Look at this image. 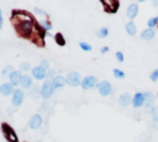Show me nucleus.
<instances>
[{
	"instance_id": "f704fd0d",
	"label": "nucleus",
	"mask_w": 158,
	"mask_h": 142,
	"mask_svg": "<svg viewBox=\"0 0 158 142\" xmlns=\"http://www.w3.org/2000/svg\"><path fill=\"white\" fill-rule=\"evenodd\" d=\"M35 12L37 15H42V16H46V12L42 10V9H38V7H35Z\"/></svg>"
},
{
	"instance_id": "dca6fc26",
	"label": "nucleus",
	"mask_w": 158,
	"mask_h": 142,
	"mask_svg": "<svg viewBox=\"0 0 158 142\" xmlns=\"http://www.w3.org/2000/svg\"><path fill=\"white\" fill-rule=\"evenodd\" d=\"M52 84H53L54 89H63V86L67 84L65 83V77H63V75H56L52 79Z\"/></svg>"
},
{
	"instance_id": "ddd939ff",
	"label": "nucleus",
	"mask_w": 158,
	"mask_h": 142,
	"mask_svg": "<svg viewBox=\"0 0 158 142\" xmlns=\"http://www.w3.org/2000/svg\"><path fill=\"white\" fill-rule=\"evenodd\" d=\"M132 105H133L135 109H138V107L144 105V95H143V93H136L132 96Z\"/></svg>"
},
{
	"instance_id": "9d476101",
	"label": "nucleus",
	"mask_w": 158,
	"mask_h": 142,
	"mask_svg": "<svg viewBox=\"0 0 158 142\" xmlns=\"http://www.w3.org/2000/svg\"><path fill=\"white\" fill-rule=\"evenodd\" d=\"M31 73H32V77L36 79V80H43L46 78V73L47 70L43 69L41 65H37V67H33L31 69Z\"/></svg>"
},
{
	"instance_id": "7c9ffc66",
	"label": "nucleus",
	"mask_w": 158,
	"mask_h": 142,
	"mask_svg": "<svg viewBox=\"0 0 158 142\" xmlns=\"http://www.w3.org/2000/svg\"><path fill=\"white\" fill-rule=\"evenodd\" d=\"M149 78H151V80H152V81H157V80H158V68H157V69H154V70L151 73Z\"/></svg>"
},
{
	"instance_id": "a211bd4d",
	"label": "nucleus",
	"mask_w": 158,
	"mask_h": 142,
	"mask_svg": "<svg viewBox=\"0 0 158 142\" xmlns=\"http://www.w3.org/2000/svg\"><path fill=\"white\" fill-rule=\"evenodd\" d=\"M154 36H156V32L152 28H146L141 32V38L144 41H152L154 38Z\"/></svg>"
},
{
	"instance_id": "4468645a",
	"label": "nucleus",
	"mask_w": 158,
	"mask_h": 142,
	"mask_svg": "<svg viewBox=\"0 0 158 142\" xmlns=\"http://www.w3.org/2000/svg\"><path fill=\"white\" fill-rule=\"evenodd\" d=\"M118 104L121 105V106H123V107H126V106H128L130 104H132V96H131V94L130 93H122L120 96H118Z\"/></svg>"
},
{
	"instance_id": "aec40b11",
	"label": "nucleus",
	"mask_w": 158,
	"mask_h": 142,
	"mask_svg": "<svg viewBox=\"0 0 158 142\" xmlns=\"http://www.w3.org/2000/svg\"><path fill=\"white\" fill-rule=\"evenodd\" d=\"M125 28H126V32L130 35V36H135L137 33V27L135 25L133 21H128L126 25H125Z\"/></svg>"
},
{
	"instance_id": "e433bc0d",
	"label": "nucleus",
	"mask_w": 158,
	"mask_h": 142,
	"mask_svg": "<svg viewBox=\"0 0 158 142\" xmlns=\"http://www.w3.org/2000/svg\"><path fill=\"white\" fill-rule=\"evenodd\" d=\"M2 27V15H1V10H0V30Z\"/></svg>"
},
{
	"instance_id": "a878e982",
	"label": "nucleus",
	"mask_w": 158,
	"mask_h": 142,
	"mask_svg": "<svg viewBox=\"0 0 158 142\" xmlns=\"http://www.w3.org/2000/svg\"><path fill=\"white\" fill-rule=\"evenodd\" d=\"M32 68H31V64L28 63V62H21L20 63V72L22 73V72H28V70H31Z\"/></svg>"
},
{
	"instance_id": "c85d7f7f",
	"label": "nucleus",
	"mask_w": 158,
	"mask_h": 142,
	"mask_svg": "<svg viewBox=\"0 0 158 142\" xmlns=\"http://www.w3.org/2000/svg\"><path fill=\"white\" fill-rule=\"evenodd\" d=\"M79 47H80L83 51H85V52H90V51L93 49V47H91L89 43L83 42V41H80V42H79Z\"/></svg>"
},
{
	"instance_id": "c9c22d12",
	"label": "nucleus",
	"mask_w": 158,
	"mask_h": 142,
	"mask_svg": "<svg viewBox=\"0 0 158 142\" xmlns=\"http://www.w3.org/2000/svg\"><path fill=\"white\" fill-rule=\"evenodd\" d=\"M109 47L107 46H104V47H101V49H100V52H101V54H105L106 52H109Z\"/></svg>"
},
{
	"instance_id": "cd10ccee",
	"label": "nucleus",
	"mask_w": 158,
	"mask_h": 142,
	"mask_svg": "<svg viewBox=\"0 0 158 142\" xmlns=\"http://www.w3.org/2000/svg\"><path fill=\"white\" fill-rule=\"evenodd\" d=\"M112 74H114V77L116 78V79H123L125 78V73L121 70V69H112Z\"/></svg>"
},
{
	"instance_id": "20e7f679",
	"label": "nucleus",
	"mask_w": 158,
	"mask_h": 142,
	"mask_svg": "<svg viewBox=\"0 0 158 142\" xmlns=\"http://www.w3.org/2000/svg\"><path fill=\"white\" fill-rule=\"evenodd\" d=\"M65 83L69 86H78L81 83V77L78 72H69L65 77Z\"/></svg>"
},
{
	"instance_id": "9b49d317",
	"label": "nucleus",
	"mask_w": 158,
	"mask_h": 142,
	"mask_svg": "<svg viewBox=\"0 0 158 142\" xmlns=\"http://www.w3.org/2000/svg\"><path fill=\"white\" fill-rule=\"evenodd\" d=\"M15 91L14 89V85L10 83V81H5L0 85V94L2 96H9V95H12Z\"/></svg>"
},
{
	"instance_id": "1a4fd4ad",
	"label": "nucleus",
	"mask_w": 158,
	"mask_h": 142,
	"mask_svg": "<svg viewBox=\"0 0 158 142\" xmlns=\"http://www.w3.org/2000/svg\"><path fill=\"white\" fill-rule=\"evenodd\" d=\"M101 4L104 6V10L106 12H110V14L117 12V10L120 7V2H117V1H102Z\"/></svg>"
},
{
	"instance_id": "2eb2a0df",
	"label": "nucleus",
	"mask_w": 158,
	"mask_h": 142,
	"mask_svg": "<svg viewBox=\"0 0 158 142\" xmlns=\"http://www.w3.org/2000/svg\"><path fill=\"white\" fill-rule=\"evenodd\" d=\"M21 78H22V73H21L20 70H14V72L9 75V80H10V83H11L14 86L20 85Z\"/></svg>"
},
{
	"instance_id": "393cba45",
	"label": "nucleus",
	"mask_w": 158,
	"mask_h": 142,
	"mask_svg": "<svg viewBox=\"0 0 158 142\" xmlns=\"http://www.w3.org/2000/svg\"><path fill=\"white\" fill-rule=\"evenodd\" d=\"M157 25H158V16H153V17H151V19L147 21L148 28H152V30H153Z\"/></svg>"
},
{
	"instance_id": "bb28decb",
	"label": "nucleus",
	"mask_w": 158,
	"mask_h": 142,
	"mask_svg": "<svg viewBox=\"0 0 158 142\" xmlns=\"http://www.w3.org/2000/svg\"><path fill=\"white\" fill-rule=\"evenodd\" d=\"M14 72V68H12V65H6L4 69H2V72H1V75H2V78H6V77H9L11 73Z\"/></svg>"
},
{
	"instance_id": "4be33fe9",
	"label": "nucleus",
	"mask_w": 158,
	"mask_h": 142,
	"mask_svg": "<svg viewBox=\"0 0 158 142\" xmlns=\"http://www.w3.org/2000/svg\"><path fill=\"white\" fill-rule=\"evenodd\" d=\"M95 35H96L99 38H105V37H107V35H109V28H107V27H101V28H99V30L95 32Z\"/></svg>"
},
{
	"instance_id": "0eeeda50",
	"label": "nucleus",
	"mask_w": 158,
	"mask_h": 142,
	"mask_svg": "<svg viewBox=\"0 0 158 142\" xmlns=\"http://www.w3.org/2000/svg\"><path fill=\"white\" fill-rule=\"evenodd\" d=\"M2 132H4V135H5V137L7 138L9 142H19L17 135L15 133V131L7 123H2Z\"/></svg>"
},
{
	"instance_id": "f257e3e1",
	"label": "nucleus",
	"mask_w": 158,
	"mask_h": 142,
	"mask_svg": "<svg viewBox=\"0 0 158 142\" xmlns=\"http://www.w3.org/2000/svg\"><path fill=\"white\" fill-rule=\"evenodd\" d=\"M33 19L28 20H20V23L17 25V31L23 37H30L33 31Z\"/></svg>"
},
{
	"instance_id": "58836bf2",
	"label": "nucleus",
	"mask_w": 158,
	"mask_h": 142,
	"mask_svg": "<svg viewBox=\"0 0 158 142\" xmlns=\"http://www.w3.org/2000/svg\"><path fill=\"white\" fill-rule=\"evenodd\" d=\"M37 142H42V141H41V140H40V141H37Z\"/></svg>"
},
{
	"instance_id": "f03ea898",
	"label": "nucleus",
	"mask_w": 158,
	"mask_h": 142,
	"mask_svg": "<svg viewBox=\"0 0 158 142\" xmlns=\"http://www.w3.org/2000/svg\"><path fill=\"white\" fill-rule=\"evenodd\" d=\"M96 89H98V91H99V94H100L101 96H109V95H111V94L114 93L112 85H111V83H109L107 80H101V81H99L98 85H96Z\"/></svg>"
},
{
	"instance_id": "f3484780",
	"label": "nucleus",
	"mask_w": 158,
	"mask_h": 142,
	"mask_svg": "<svg viewBox=\"0 0 158 142\" xmlns=\"http://www.w3.org/2000/svg\"><path fill=\"white\" fill-rule=\"evenodd\" d=\"M143 95H144V106H146V109L153 106V104L156 101V95L152 91H146V93H143Z\"/></svg>"
},
{
	"instance_id": "5701e85b",
	"label": "nucleus",
	"mask_w": 158,
	"mask_h": 142,
	"mask_svg": "<svg viewBox=\"0 0 158 142\" xmlns=\"http://www.w3.org/2000/svg\"><path fill=\"white\" fill-rule=\"evenodd\" d=\"M54 40H56V43H57L58 46H65L64 36H63L60 32H58V33H56V35H54Z\"/></svg>"
},
{
	"instance_id": "6ab92c4d",
	"label": "nucleus",
	"mask_w": 158,
	"mask_h": 142,
	"mask_svg": "<svg viewBox=\"0 0 158 142\" xmlns=\"http://www.w3.org/2000/svg\"><path fill=\"white\" fill-rule=\"evenodd\" d=\"M20 85H21L22 89H30V88H32V78L30 75H27V74L22 75L21 81H20Z\"/></svg>"
},
{
	"instance_id": "6e6552de",
	"label": "nucleus",
	"mask_w": 158,
	"mask_h": 142,
	"mask_svg": "<svg viewBox=\"0 0 158 142\" xmlns=\"http://www.w3.org/2000/svg\"><path fill=\"white\" fill-rule=\"evenodd\" d=\"M42 122H43V119L40 114H35L30 117V121H28V127L32 128V130H38L41 126H42Z\"/></svg>"
},
{
	"instance_id": "39448f33",
	"label": "nucleus",
	"mask_w": 158,
	"mask_h": 142,
	"mask_svg": "<svg viewBox=\"0 0 158 142\" xmlns=\"http://www.w3.org/2000/svg\"><path fill=\"white\" fill-rule=\"evenodd\" d=\"M25 100V93L22 89H15L14 94H12V98H11V104L12 106L15 107H19Z\"/></svg>"
},
{
	"instance_id": "7ed1b4c3",
	"label": "nucleus",
	"mask_w": 158,
	"mask_h": 142,
	"mask_svg": "<svg viewBox=\"0 0 158 142\" xmlns=\"http://www.w3.org/2000/svg\"><path fill=\"white\" fill-rule=\"evenodd\" d=\"M54 86L52 84V80H44V83L41 86V96L43 99H49L54 93Z\"/></svg>"
},
{
	"instance_id": "c756f323",
	"label": "nucleus",
	"mask_w": 158,
	"mask_h": 142,
	"mask_svg": "<svg viewBox=\"0 0 158 142\" xmlns=\"http://www.w3.org/2000/svg\"><path fill=\"white\" fill-rule=\"evenodd\" d=\"M54 77H56V70H54V69H48L47 73H46V78H47V80H52Z\"/></svg>"
},
{
	"instance_id": "2f4dec72",
	"label": "nucleus",
	"mask_w": 158,
	"mask_h": 142,
	"mask_svg": "<svg viewBox=\"0 0 158 142\" xmlns=\"http://www.w3.org/2000/svg\"><path fill=\"white\" fill-rule=\"evenodd\" d=\"M115 57H116V59L120 62V63H122L123 61H125V57H123V53L122 52H120V51H117L116 53H115Z\"/></svg>"
},
{
	"instance_id": "b1692460",
	"label": "nucleus",
	"mask_w": 158,
	"mask_h": 142,
	"mask_svg": "<svg viewBox=\"0 0 158 142\" xmlns=\"http://www.w3.org/2000/svg\"><path fill=\"white\" fill-rule=\"evenodd\" d=\"M40 26H41L46 32H48V31H51V30H52V23H51V21H49V20L41 21V22H40Z\"/></svg>"
},
{
	"instance_id": "473e14b6",
	"label": "nucleus",
	"mask_w": 158,
	"mask_h": 142,
	"mask_svg": "<svg viewBox=\"0 0 158 142\" xmlns=\"http://www.w3.org/2000/svg\"><path fill=\"white\" fill-rule=\"evenodd\" d=\"M40 65H41L43 69H46V70H48V69H49V63H48L46 59H43V61L41 62V64H40Z\"/></svg>"
},
{
	"instance_id": "423d86ee",
	"label": "nucleus",
	"mask_w": 158,
	"mask_h": 142,
	"mask_svg": "<svg viewBox=\"0 0 158 142\" xmlns=\"http://www.w3.org/2000/svg\"><path fill=\"white\" fill-rule=\"evenodd\" d=\"M81 88L84 90H89V89H93L94 86L98 85V79L94 77V75H88L85 78L81 79V83H80Z\"/></svg>"
},
{
	"instance_id": "412c9836",
	"label": "nucleus",
	"mask_w": 158,
	"mask_h": 142,
	"mask_svg": "<svg viewBox=\"0 0 158 142\" xmlns=\"http://www.w3.org/2000/svg\"><path fill=\"white\" fill-rule=\"evenodd\" d=\"M40 95H41V88L38 85H32V88L30 89V96L33 98V99H36Z\"/></svg>"
},
{
	"instance_id": "4c0bfd02",
	"label": "nucleus",
	"mask_w": 158,
	"mask_h": 142,
	"mask_svg": "<svg viewBox=\"0 0 158 142\" xmlns=\"http://www.w3.org/2000/svg\"><path fill=\"white\" fill-rule=\"evenodd\" d=\"M152 5H153V6H158V1H157V0H153V1H152Z\"/></svg>"
},
{
	"instance_id": "72a5a7b5",
	"label": "nucleus",
	"mask_w": 158,
	"mask_h": 142,
	"mask_svg": "<svg viewBox=\"0 0 158 142\" xmlns=\"http://www.w3.org/2000/svg\"><path fill=\"white\" fill-rule=\"evenodd\" d=\"M48 107H49L48 104H47V102H43V104L41 105V107H40V111H41V112H47Z\"/></svg>"
},
{
	"instance_id": "f8f14e48",
	"label": "nucleus",
	"mask_w": 158,
	"mask_h": 142,
	"mask_svg": "<svg viewBox=\"0 0 158 142\" xmlns=\"http://www.w3.org/2000/svg\"><path fill=\"white\" fill-rule=\"evenodd\" d=\"M126 15L127 17L130 19V21H132L137 15H138V5L136 2H132L127 6V10H126Z\"/></svg>"
}]
</instances>
